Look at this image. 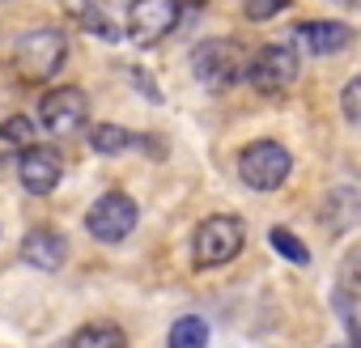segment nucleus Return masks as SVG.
<instances>
[{
	"instance_id": "2",
	"label": "nucleus",
	"mask_w": 361,
	"mask_h": 348,
	"mask_svg": "<svg viewBox=\"0 0 361 348\" xmlns=\"http://www.w3.org/2000/svg\"><path fill=\"white\" fill-rule=\"evenodd\" d=\"M68 60V39L51 26L26 30L13 43V68L22 73V81H51Z\"/></svg>"
},
{
	"instance_id": "5",
	"label": "nucleus",
	"mask_w": 361,
	"mask_h": 348,
	"mask_svg": "<svg viewBox=\"0 0 361 348\" xmlns=\"http://www.w3.org/2000/svg\"><path fill=\"white\" fill-rule=\"evenodd\" d=\"M298 73H302V60H298V47H293V43H268V47H259V51L251 56V64H247V81H251L264 98L289 94L293 81H298Z\"/></svg>"
},
{
	"instance_id": "8",
	"label": "nucleus",
	"mask_w": 361,
	"mask_h": 348,
	"mask_svg": "<svg viewBox=\"0 0 361 348\" xmlns=\"http://www.w3.org/2000/svg\"><path fill=\"white\" fill-rule=\"evenodd\" d=\"M178 18H183V5H178V0H132L128 39L140 43V47H153L178 26Z\"/></svg>"
},
{
	"instance_id": "4",
	"label": "nucleus",
	"mask_w": 361,
	"mask_h": 348,
	"mask_svg": "<svg viewBox=\"0 0 361 348\" xmlns=\"http://www.w3.org/2000/svg\"><path fill=\"white\" fill-rule=\"evenodd\" d=\"M238 174H243V183L251 192H276L289 183V174H293V157L281 140H255L238 153Z\"/></svg>"
},
{
	"instance_id": "19",
	"label": "nucleus",
	"mask_w": 361,
	"mask_h": 348,
	"mask_svg": "<svg viewBox=\"0 0 361 348\" xmlns=\"http://www.w3.org/2000/svg\"><path fill=\"white\" fill-rule=\"evenodd\" d=\"M285 5H289V0H243V13L251 22H272Z\"/></svg>"
},
{
	"instance_id": "6",
	"label": "nucleus",
	"mask_w": 361,
	"mask_h": 348,
	"mask_svg": "<svg viewBox=\"0 0 361 348\" xmlns=\"http://www.w3.org/2000/svg\"><path fill=\"white\" fill-rule=\"evenodd\" d=\"M85 119H90V98H85V89H77V85H56V89H47L43 102H39V123H43V132H51L56 140H68V136L85 132Z\"/></svg>"
},
{
	"instance_id": "21",
	"label": "nucleus",
	"mask_w": 361,
	"mask_h": 348,
	"mask_svg": "<svg viewBox=\"0 0 361 348\" xmlns=\"http://www.w3.org/2000/svg\"><path fill=\"white\" fill-rule=\"evenodd\" d=\"M340 5H353V9H357V5H361V0H340Z\"/></svg>"
},
{
	"instance_id": "20",
	"label": "nucleus",
	"mask_w": 361,
	"mask_h": 348,
	"mask_svg": "<svg viewBox=\"0 0 361 348\" xmlns=\"http://www.w3.org/2000/svg\"><path fill=\"white\" fill-rule=\"evenodd\" d=\"M353 348H361V327H357V331H353Z\"/></svg>"
},
{
	"instance_id": "11",
	"label": "nucleus",
	"mask_w": 361,
	"mask_h": 348,
	"mask_svg": "<svg viewBox=\"0 0 361 348\" xmlns=\"http://www.w3.org/2000/svg\"><path fill=\"white\" fill-rule=\"evenodd\" d=\"M22 259H26L30 268H39V272H56V268L68 259V242H64V234H56V230H35V234H26V242H22Z\"/></svg>"
},
{
	"instance_id": "15",
	"label": "nucleus",
	"mask_w": 361,
	"mask_h": 348,
	"mask_svg": "<svg viewBox=\"0 0 361 348\" xmlns=\"http://www.w3.org/2000/svg\"><path fill=\"white\" fill-rule=\"evenodd\" d=\"M68 348H128V335L115 323H90V327H81L73 335Z\"/></svg>"
},
{
	"instance_id": "18",
	"label": "nucleus",
	"mask_w": 361,
	"mask_h": 348,
	"mask_svg": "<svg viewBox=\"0 0 361 348\" xmlns=\"http://www.w3.org/2000/svg\"><path fill=\"white\" fill-rule=\"evenodd\" d=\"M340 111H344L348 123H361V73L340 89Z\"/></svg>"
},
{
	"instance_id": "13",
	"label": "nucleus",
	"mask_w": 361,
	"mask_h": 348,
	"mask_svg": "<svg viewBox=\"0 0 361 348\" xmlns=\"http://www.w3.org/2000/svg\"><path fill=\"white\" fill-rule=\"evenodd\" d=\"M140 140H145V136H136V132H128V128H119V123H98V128H90V149L102 153V157L128 153V149H136Z\"/></svg>"
},
{
	"instance_id": "12",
	"label": "nucleus",
	"mask_w": 361,
	"mask_h": 348,
	"mask_svg": "<svg viewBox=\"0 0 361 348\" xmlns=\"http://www.w3.org/2000/svg\"><path fill=\"white\" fill-rule=\"evenodd\" d=\"M35 149V119L9 115L0 123V157H26Z\"/></svg>"
},
{
	"instance_id": "3",
	"label": "nucleus",
	"mask_w": 361,
	"mask_h": 348,
	"mask_svg": "<svg viewBox=\"0 0 361 348\" xmlns=\"http://www.w3.org/2000/svg\"><path fill=\"white\" fill-rule=\"evenodd\" d=\"M247 242V225L234 217V213H217V217H204L192 234V259L196 268H226L230 259H238Z\"/></svg>"
},
{
	"instance_id": "10",
	"label": "nucleus",
	"mask_w": 361,
	"mask_h": 348,
	"mask_svg": "<svg viewBox=\"0 0 361 348\" xmlns=\"http://www.w3.org/2000/svg\"><path fill=\"white\" fill-rule=\"evenodd\" d=\"M298 39L314 56H340L353 43V26H344V22H302Z\"/></svg>"
},
{
	"instance_id": "1",
	"label": "nucleus",
	"mask_w": 361,
	"mask_h": 348,
	"mask_svg": "<svg viewBox=\"0 0 361 348\" xmlns=\"http://www.w3.org/2000/svg\"><path fill=\"white\" fill-rule=\"evenodd\" d=\"M247 64H251V56L234 39H204L192 47V73L213 94H226L230 85H238L247 77Z\"/></svg>"
},
{
	"instance_id": "17",
	"label": "nucleus",
	"mask_w": 361,
	"mask_h": 348,
	"mask_svg": "<svg viewBox=\"0 0 361 348\" xmlns=\"http://www.w3.org/2000/svg\"><path fill=\"white\" fill-rule=\"evenodd\" d=\"M340 289L361 297V247H353L344 259H340Z\"/></svg>"
},
{
	"instance_id": "9",
	"label": "nucleus",
	"mask_w": 361,
	"mask_h": 348,
	"mask_svg": "<svg viewBox=\"0 0 361 348\" xmlns=\"http://www.w3.org/2000/svg\"><path fill=\"white\" fill-rule=\"evenodd\" d=\"M18 179H22V187L30 196H51L60 187V179H64V157L56 149H47V144H35L18 166Z\"/></svg>"
},
{
	"instance_id": "7",
	"label": "nucleus",
	"mask_w": 361,
	"mask_h": 348,
	"mask_svg": "<svg viewBox=\"0 0 361 348\" xmlns=\"http://www.w3.org/2000/svg\"><path fill=\"white\" fill-rule=\"evenodd\" d=\"M136 221H140V209H136V200L132 196H123V192H106V196H98L94 200V209H90V217H85V230L98 238V242H123L132 230H136Z\"/></svg>"
},
{
	"instance_id": "14",
	"label": "nucleus",
	"mask_w": 361,
	"mask_h": 348,
	"mask_svg": "<svg viewBox=\"0 0 361 348\" xmlns=\"http://www.w3.org/2000/svg\"><path fill=\"white\" fill-rule=\"evenodd\" d=\"M166 348H209V323L200 314H183L170 323Z\"/></svg>"
},
{
	"instance_id": "16",
	"label": "nucleus",
	"mask_w": 361,
	"mask_h": 348,
	"mask_svg": "<svg viewBox=\"0 0 361 348\" xmlns=\"http://www.w3.org/2000/svg\"><path fill=\"white\" fill-rule=\"evenodd\" d=\"M268 238H272L276 255H285L289 263H298V268H306V263H310V251H306V247H302V238H298V234H289L285 225H276V230H272Z\"/></svg>"
}]
</instances>
